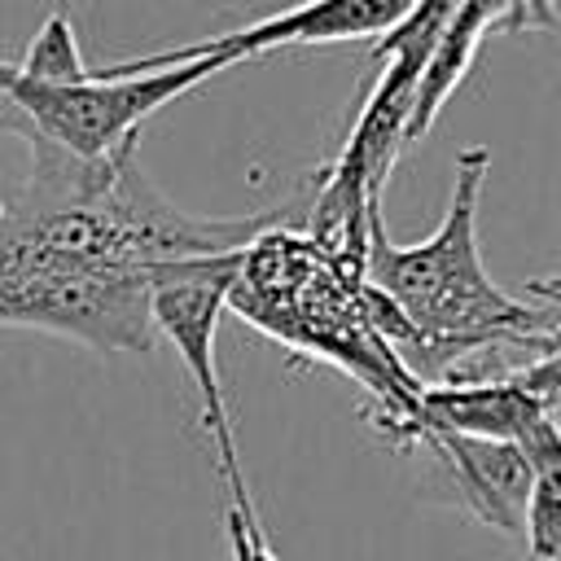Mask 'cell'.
Returning a JSON list of instances; mask_svg holds the SVG:
<instances>
[{
	"label": "cell",
	"instance_id": "obj_1",
	"mask_svg": "<svg viewBox=\"0 0 561 561\" xmlns=\"http://www.w3.org/2000/svg\"><path fill=\"white\" fill-rule=\"evenodd\" d=\"M31 171L0 188V324L39 329L88 351H153V267L245 250L276 210H180L136 162V145L110 158H75L22 136Z\"/></svg>",
	"mask_w": 561,
	"mask_h": 561
},
{
	"label": "cell",
	"instance_id": "obj_2",
	"mask_svg": "<svg viewBox=\"0 0 561 561\" xmlns=\"http://www.w3.org/2000/svg\"><path fill=\"white\" fill-rule=\"evenodd\" d=\"M486 171V145L460 149L443 224L421 241H390L381 219L368 228L359 263L364 311L416 386H425V377L443 381L456 359L504 342L557 351V298L530 302L535 285L530 294H508L482 267L478 202Z\"/></svg>",
	"mask_w": 561,
	"mask_h": 561
},
{
	"label": "cell",
	"instance_id": "obj_3",
	"mask_svg": "<svg viewBox=\"0 0 561 561\" xmlns=\"http://www.w3.org/2000/svg\"><path fill=\"white\" fill-rule=\"evenodd\" d=\"M228 66L219 61H180L149 75H88L79 83H44L22 70V61L0 57V101L4 127L18 136L48 140L75 158H110L136 145L145 118H153L175 96L193 92L210 75Z\"/></svg>",
	"mask_w": 561,
	"mask_h": 561
},
{
	"label": "cell",
	"instance_id": "obj_4",
	"mask_svg": "<svg viewBox=\"0 0 561 561\" xmlns=\"http://www.w3.org/2000/svg\"><path fill=\"white\" fill-rule=\"evenodd\" d=\"M237 263H241V250L175 259V263L153 267L149 316H153V333L175 346L180 364L193 377V390L202 403V430L215 443V460L232 491V504H250L241 460H237L232 416H228V399H224V381H219V359H215V333L228 311V289H232Z\"/></svg>",
	"mask_w": 561,
	"mask_h": 561
},
{
	"label": "cell",
	"instance_id": "obj_5",
	"mask_svg": "<svg viewBox=\"0 0 561 561\" xmlns=\"http://www.w3.org/2000/svg\"><path fill=\"white\" fill-rule=\"evenodd\" d=\"M416 0H298L272 18H259L250 26L237 31H219L210 39H193L180 48H162V53H145V57H127L105 66L101 75H149V70H167L180 61H219V66H237L250 57H263L272 48H307V44H342V39H381Z\"/></svg>",
	"mask_w": 561,
	"mask_h": 561
},
{
	"label": "cell",
	"instance_id": "obj_6",
	"mask_svg": "<svg viewBox=\"0 0 561 561\" xmlns=\"http://www.w3.org/2000/svg\"><path fill=\"white\" fill-rule=\"evenodd\" d=\"M412 438L430 443V451L451 473L465 508L482 526L522 539V508H526V495H530L535 465L513 443L465 438V434H443V430H416Z\"/></svg>",
	"mask_w": 561,
	"mask_h": 561
},
{
	"label": "cell",
	"instance_id": "obj_7",
	"mask_svg": "<svg viewBox=\"0 0 561 561\" xmlns=\"http://www.w3.org/2000/svg\"><path fill=\"white\" fill-rule=\"evenodd\" d=\"M22 70L35 75V79H44V83H79V79L92 75V66H88L83 53H79L75 22H70L61 9H53V13L39 22L31 48L22 53Z\"/></svg>",
	"mask_w": 561,
	"mask_h": 561
},
{
	"label": "cell",
	"instance_id": "obj_8",
	"mask_svg": "<svg viewBox=\"0 0 561 561\" xmlns=\"http://www.w3.org/2000/svg\"><path fill=\"white\" fill-rule=\"evenodd\" d=\"M522 539L535 561H561V465H539L522 508Z\"/></svg>",
	"mask_w": 561,
	"mask_h": 561
}]
</instances>
